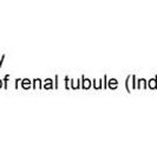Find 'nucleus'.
Wrapping results in <instances>:
<instances>
[{
    "label": "nucleus",
    "mask_w": 157,
    "mask_h": 142,
    "mask_svg": "<svg viewBox=\"0 0 157 142\" xmlns=\"http://www.w3.org/2000/svg\"><path fill=\"white\" fill-rule=\"evenodd\" d=\"M150 87H151V88H156V82H155V79H152V81L150 82Z\"/></svg>",
    "instance_id": "f257e3e1"
},
{
    "label": "nucleus",
    "mask_w": 157,
    "mask_h": 142,
    "mask_svg": "<svg viewBox=\"0 0 157 142\" xmlns=\"http://www.w3.org/2000/svg\"><path fill=\"white\" fill-rule=\"evenodd\" d=\"M84 87H85V88H89V87H90V83H89V81H87V79L85 81V83H84Z\"/></svg>",
    "instance_id": "f03ea898"
},
{
    "label": "nucleus",
    "mask_w": 157,
    "mask_h": 142,
    "mask_svg": "<svg viewBox=\"0 0 157 142\" xmlns=\"http://www.w3.org/2000/svg\"><path fill=\"white\" fill-rule=\"evenodd\" d=\"M0 87H1V81H0Z\"/></svg>",
    "instance_id": "7ed1b4c3"
}]
</instances>
